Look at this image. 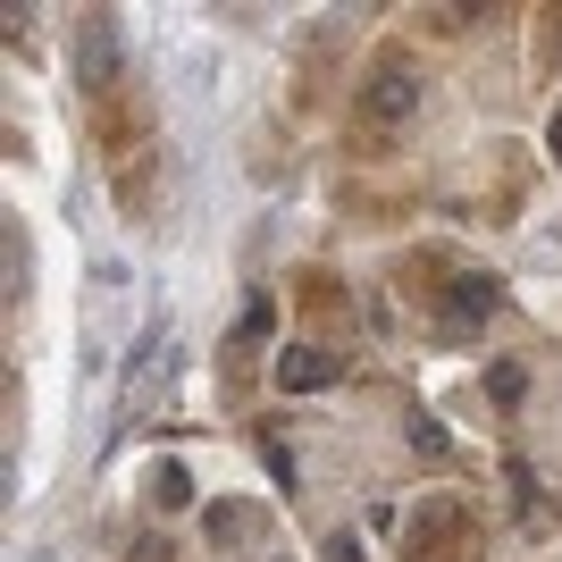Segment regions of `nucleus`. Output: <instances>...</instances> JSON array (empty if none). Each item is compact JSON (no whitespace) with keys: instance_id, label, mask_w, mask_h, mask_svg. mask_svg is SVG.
Instances as JSON below:
<instances>
[{"instance_id":"f257e3e1","label":"nucleus","mask_w":562,"mask_h":562,"mask_svg":"<svg viewBox=\"0 0 562 562\" xmlns=\"http://www.w3.org/2000/svg\"><path fill=\"white\" fill-rule=\"evenodd\" d=\"M403 562H470L479 554V520H470L462 495H420L403 513V538H395Z\"/></svg>"},{"instance_id":"f03ea898","label":"nucleus","mask_w":562,"mask_h":562,"mask_svg":"<svg viewBox=\"0 0 562 562\" xmlns=\"http://www.w3.org/2000/svg\"><path fill=\"white\" fill-rule=\"evenodd\" d=\"M420 110V59L412 50H378V68L361 76V135H403Z\"/></svg>"},{"instance_id":"7ed1b4c3","label":"nucleus","mask_w":562,"mask_h":562,"mask_svg":"<svg viewBox=\"0 0 562 562\" xmlns=\"http://www.w3.org/2000/svg\"><path fill=\"white\" fill-rule=\"evenodd\" d=\"M68 68H76V85H85L93 101L117 93V68H126V59H117V18H110V9H85V18H76V34H68Z\"/></svg>"},{"instance_id":"20e7f679","label":"nucleus","mask_w":562,"mask_h":562,"mask_svg":"<svg viewBox=\"0 0 562 562\" xmlns=\"http://www.w3.org/2000/svg\"><path fill=\"white\" fill-rule=\"evenodd\" d=\"M487 319H495V278L487 269H453L446 303H437V336H446V345H470Z\"/></svg>"},{"instance_id":"39448f33","label":"nucleus","mask_w":562,"mask_h":562,"mask_svg":"<svg viewBox=\"0 0 562 562\" xmlns=\"http://www.w3.org/2000/svg\"><path fill=\"white\" fill-rule=\"evenodd\" d=\"M202 538H211L218 554H244V546L278 538V520H269V504H252V495H211V504H202Z\"/></svg>"},{"instance_id":"423d86ee","label":"nucleus","mask_w":562,"mask_h":562,"mask_svg":"<svg viewBox=\"0 0 562 562\" xmlns=\"http://www.w3.org/2000/svg\"><path fill=\"white\" fill-rule=\"evenodd\" d=\"M168 378H177V336H168V328H151L143 361H126V403H135V412H151V403L168 395Z\"/></svg>"},{"instance_id":"0eeeda50","label":"nucleus","mask_w":562,"mask_h":562,"mask_svg":"<svg viewBox=\"0 0 562 562\" xmlns=\"http://www.w3.org/2000/svg\"><path fill=\"white\" fill-rule=\"evenodd\" d=\"M328 378H336V352L319 345V336H303V345L278 352V395H319Z\"/></svg>"},{"instance_id":"6e6552de","label":"nucleus","mask_w":562,"mask_h":562,"mask_svg":"<svg viewBox=\"0 0 562 562\" xmlns=\"http://www.w3.org/2000/svg\"><path fill=\"white\" fill-rule=\"evenodd\" d=\"M269 328H278V303H269V294H244V311H235V336H227V361H235V370L252 361V345H269Z\"/></svg>"},{"instance_id":"1a4fd4ad","label":"nucleus","mask_w":562,"mask_h":562,"mask_svg":"<svg viewBox=\"0 0 562 562\" xmlns=\"http://www.w3.org/2000/svg\"><path fill=\"white\" fill-rule=\"evenodd\" d=\"M520 395H529V370H520V361H487V403L495 412H520Z\"/></svg>"},{"instance_id":"9d476101","label":"nucleus","mask_w":562,"mask_h":562,"mask_svg":"<svg viewBox=\"0 0 562 562\" xmlns=\"http://www.w3.org/2000/svg\"><path fill=\"white\" fill-rule=\"evenodd\" d=\"M151 504H160V513H186V504H193L186 462H160V470H151Z\"/></svg>"},{"instance_id":"9b49d317","label":"nucleus","mask_w":562,"mask_h":562,"mask_svg":"<svg viewBox=\"0 0 562 562\" xmlns=\"http://www.w3.org/2000/svg\"><path fill=\"white\" fill-rule=\"evenodd\" d=\"M538 68H562V0L538 18Z\"/></svg>"},{"instance_id":"f8f14e48","label":"nucleus","mask_w":562,"mask_h":562,"mask_svg":"<svg viewBox=\"0 0 562 562\" xmlns=\"http://www.w3.org/2000/svg\"><path fill=\"white\" fill-rule=\"evenodd\" d=\"M303 294H311V311H319V319H345V285H328V278H311Z\"/></svg>"},{"instance_id":"ddd939ff","label":"nucleus","mask_w":562,"mask_h":562,"mask_svg":"<svg viewBox=\"0 0 562 562\" xmlns=\"http://www.w3.org/2000/svg\"><path fill=\"white\" fill-rule=\"evenodd\" d=\"M126 562H177V538H135V546H126Z\"/></svg>"},{"instance_id":"4468645a","label":"nucleus","mask_w":562,"mask_h":562,"mask_svg":"<svg viewBox=\"0 0 562 562\" xmlns=\"http://www.w3.org/2000/svg\"><path fill=\"white\" fill-rule=\"evenodd\" d=\"M319 562H361V546H352V538H345V529H336V538H328V546H319Z\"/></svg>"},{"instance_id":"2eb2a0df","label":"nucleus","mask_w":562,"mask_h":562,"mask_svg":"<svg viewBox=\"0 0 562 562\" xmlns=\"http://www.w3.org/2000/svg\"><path fill=\"white\" fill-rule=\"evenodd\" d=\"M546 151H554V160H562V110L546 117Z\"/></svg>"},{"instance_id":"dca6fc26","label":"nucleus","mask_w":562,"mask_h":562,"mask_svg":"<svg viewBox=\"0 0 562 562\" xmlns=\"http://www.w3.org/2000/svg\"><path fill=\"white\" fill-rule=\"evenodd\" d=\"M34 562H50V554H34Z\"/></svg>"}]
</instances>
